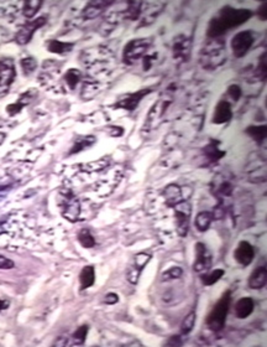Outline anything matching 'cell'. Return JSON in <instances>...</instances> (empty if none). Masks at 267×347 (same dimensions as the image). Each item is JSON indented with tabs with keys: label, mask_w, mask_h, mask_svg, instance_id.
Listing matches in <instances>:
<instances>
[{
	"label": "cell",
	"mask_w": 267,
	"mask_h": 347,
	"mask_svg": "<svg viewBox=\"0 0 267 347\" xmlns=\"http://www.w3.org/2000/svg\"><path fill=\"white\" fill-rule=\"evenodd\" d=\"M253 16V11L248 9H234L231 6H224L208 24L207 35L209 39L220 37L228 30L238 27L248 21Z\"/></svg>",
	"instance_id": "obj_1"
},
{
	"label": "cell",
	"mask_w": 267,
	"mask_h": 347,
	"mask_svg": "<svg viewBox=\"0 0 267 347\" xmlns=\"http://www.w3.org/2000/svg\"><path fill=\"white\" fill-rule=\"evenodd\" d=\"M225 45L219 37L210 39V41L204 45L202 52H200V63L207 70H214V68L219 67L225 62Z\"/></svg>",
	"instance_id": "obj_2"
},
{
	"label": "cell",
	"mask_w": 267,
	"mask_h": 347,
	"mask_svg": "<svg viewBox=\"0 0 267 347\" xmlns=\"http://www.w3.org/2000/svg\"><path fill=\"white\" fill-rule=\"evenodd\" d=\"M231 303V293L230 291H225L223 294L222 298L217 301L214 306H213L212 311L209 315L205 319L207 326L214 333H218L225 326L226 316H228L229 308H230Z\"/></svg>",
	"instance_id": "obj_3"
},
{
	"label": "cell",
	"mask_w": 267,
	"mask_h": 347,
	"mask_svg": "<svg viewBox=\"0 0 267 347\" xmlns=\"http://www.w3.org/2000/svg\"><path fill=\"white\" fill-rule=\"evenodd\" d=\"M58 206L67 221L77 222L80 220L81 202L72 190L62 189L58 192Z\"/></svg>",
	"instance_id": "obj_4"
},
{
	"label": "cell",
	"mask_w": 267,
	"mask_h": 347,
	"mask_svg": "<svg viewBox=\"0 0 267 347\" xmlns=\"http://www.w3.org/2000/svg\"><path fill=\"white\" fill-rule=\"evenodd\" d=\"M152 44L151 39H136L128 42L123 52V61L126 65H134L147 55Z\"/></svg>",
	"instance_id": "obj_5"
},
{
	"label": "cell",
	"mask_w": 267,
	"mask_h": 347,
	"mask_svg": "<svg viewBox=\"0 0 267 347\" xmlns=\"http://www.w3.org/2000/svg\"><path fill=\"white\" fill-rule=\"evenodd\" d=\"M171 102H172L171 97H169V96H164L161 100L157 101V102L155 103V106L151 108L149 115H147L146 121H145V125H144V130L150 131L159 125L160 120H161L162 116H165L166 111L169 110Z\"/></svg>",
	"instance_id": "obj_6"
},
{
	"label": "cell",
	"mask_w": 267,
	"mask_h": 347,
	"mask_svg": "<svg viewBox=\"0 0 267 347\" xmlns=\"http://www.w3.org/2000/svg\"><path fill=\"white\" fill-rule=\"evenodd\" d=\"M16 77L14 60L10 57H4L0 60V96L9 92L12 82Z\"/></svg>",
	"instance_id": "obj_7"
},
{
	"label": "cell",
	"mask_w": 267,
	"mask_h": 347,
	"mask_svg": "<svg viewBox=\"0 0 267 347\" xmlns=\"http://www.w3.org/2000/svg\"><path fill=\"white\" fill-rule=\"evenodd\" d=\"M175 216H176V229L178 234L180 237H185L189 230V219L190 212H192V206L189 202L180 201L174 206Z\"/></svg>",
	"instance_id": "obj_8"
},
{
	"label": "cell",
	"mask_w": 267,
	"mask_h": 347,
	"mask_svg": "<svg viewBox=\"0 0 267 347\" xmlns=\"http://www.w3.org/2000/svg\"><path fill=\"white\" fill-rule=\"evenodd\" d=\"M46 22H47V16H40L37 17V19L32 20V21L25 22V24L17 30L16 35H15V41L19 45H21V46L27 45L31 41L35 31L46 25Z\"/></svg>",
	"instance_id": "obj_9"
},
{
	"label": "cell",
	"mask_w": 267,
	"mask_h": 347,
	"mask_svg": "<svg viewBox=\"0 0 267 347\" xmlns=\"http://www.w3.org/2000/svg\"><path fill=\"white\" fill-rule=\"evenodd\" d=\"M254 41H255V37L251 31H241L239 34H236L235 36L231 39V50H233L235 57H244L248 54L249 50L253 46Z\"/></svg>",
	"instance_id": "obj_10"
},
{
	"label": "cell",
	"mask_w": 267,
	"mask_h": 347,
	"mask_svg": "<svg viewBox=\"0 0 267 347\" xmlns=\"http://www.w3.org/2000/svg\"><path fill=\"white\" fill-rule=\"evenodd\" d=\"M150 259H151V254H149V253H137L135 255L133 258V263H131V265L128 269V273H126V279L129 280V283L137 284L140 274H141L144 268L147 265V263L150 262Z\"/></svg>",
	"instance_id": "obj_11"
},
{
	"label": "cell",
	"mask_w": 267,
	"mask_h": 347,
	"mask_svg": "<svg viewBox=\"0 0 267 347\" xmlns=\"http://www.w3.org/2000/svg\"><path fill=\"white\" fill-rule=\"evenodd\" d=\"M212 267V254L204 243L199 242L195 244V260L193 269L197 273L207 272Z\"/></svg>",
	"instance_id": "obj_12"
},
{
	"label": "cell",
	"mask_w": 267,
	"mask_h": 347,
	"mask_svg": "<svg viewBox=\"0 0 267 347\" xmlns=\"http://www.w3.org/2000/svg\"><path fill=\"white\" fill-rule=\"evenodd\" d=\"M152 91H154L152 88H145V90L137 91V92L135 93H130V95L124 96L123 98H120V100L115 103V107L123 108V110H126L129 111V112H131V111H134L135 108L139 106V103L141 102L142 98H144L145 96L150 95Z\"/></svg>",
	"instance_id": "obj_13"
},
{
	"label": "cell",
	"mask_w": 267,
	"mask_h": 347,
	"mask_svg": "<svg viewBox=\"0 0 267 347\" xmlns=\"http://www.w3.org/2000/svg\"><path fill=\"white\" fill-rule=\"evenodd\" d=\"M190 50H192V40L189 37H185L183 35L176 37L174 46H172L175 60H177L178 62H185L189 58Z\"/></svg>",
	"instance_id": "obj_14"
},
{
	"label": "cell",
	"mask_w": 267,
	"mask_h": 347,
	"mask_svg": "<svg viewBox=\"0 0 267 347\" xmlns=\"http://www.w3.org/2000/svg\"><path fill=\"white\" fill-rule=\"evenodd\" d=\"M234 255H235V260L239 264L246 267V265L250 264L254 260V258H255V249H254V247L250 243L243 240L235 249V254Z\"/></svg>",
	"instance_id": "obj_15"
},
{
	"label": "cell",
	"mask_w": 267,
	"mask_h": 347,
	"mask_svg": "<svg viewBox=\"0 0 267 347\" xmlns=\"http://www.w3.org/2000/svg\"><path fill=\"white\" fill-rule=\"evenodd\" d=\"M233 116L231 112V107L226 101H220L217 105L214 111V116H213V123L214 124H224L228 123Z\"/></svg>",
	"instance_id": "obj_16"
},
{
	"label": "cell",
	"mask_w": 267,
	"mask_h": 347,
	"mask_svg": "<svg viewBox=\"0 0 267 347\" xmlns=\"http://www.w3.org/2000/svg\"><path fill=\"white\" fill-rule=\"evenodd\" d=\"M113 1H90L88 2L87 6L82 11V15L85 19H94V17L99 16L104 10L108 6H110Z\"/></svg>",
	"instance_id": "obj_17"
},
{
	"label": "cell",
	"mask_w": 267,
	"mask_h": 347,
	"mask_svg": "<svg viewBox=\"0 0 267 347\" xmlns=\"http://www.w3.org/2000/svg\"><path fill=\"white\" fill-rule=\"evenodd\" d=\"M267 283V269L266 267H258L249 278V287L251 289H261Z\"/></svg>",
	"instance_id": "obj_18"
},
{
	"label": "cell",
	"mask_w": 267,
	"mask_h": 347,
	"mask_svg": "<svg viewBox=\"0 0 267 347\" xmlns=\"http://www.w3.org/2000/svg\"><path fill=\"white\" fill-rule=\"evenodd\" d=\"M164 6V4H151L147 6V9H144V6H142L141 15H140L141 16V25L146 26V25L154 22L155 19L159 16L160 12L162 11Z\"/></svg>",
	"instance_id": "obj_19"
},
{
	"label": "cell",
	"mask_w": 267,
	"mask_h": 347,
	"mask_svg": "<svg viewBox=\"0 0 267 347\" xmlns=\"http://www.w3.org/2000/svg\"><path fill=\"white\" fill-rule=\"evenodd\" d=\"M255 303L251 298H241L235 305V315L238 319H246L253 314Z\"/></svg>",
	"instance_id": "obj_20"
},
{
	"label": "cell",
	"mask_w": 267,
	"mask_h": 347,
	"mask_svg": "<svg viewBox=\"0 0 267 347\" xmlns=\"http://www.w3.org/2000/svg\"><path fill=\"white\" fill-rule=\"evenodd\" d=\"M164 197L169 206L174 207L178 202L183 201V195L180 187L176 184H171L164 190Z\"/></svg>",
	"instance_id": "obj_21"
},
{
	"label": "cell",
	"mask_w": 267,
	"mask_h": 347,
	"mask_svg": "<svg viewBox=\"0 0 267 347\" xmlns=\"http://www.w3.org/2000/svg\"><path fill=\"white\" fill-rule=\"evenodd\" d=\"M203 153L207 156L208 160L212 161V163H217V161H219L225 155V151L219 149V143L217 140H210L209 144H207L204 146Z\"/></svg>",
	"instance_id": "obj_22"
},
{
	"label": "cell",
	"mask_w": 267,
	"mask_h": 347,
	"mask_svg": "<svg viewBox=\"0 0 267 347\" xmlns=\"http://www.w3.org/2000/svg\"><path fill=\"white\" fill-rule=\"evenodd\" d=\"M95 282V272H94V268L91 265H87L82 269L80 274V284H81V290H86L88 288H90L91 285Z\"/></svg>",
	"instance_id": "obj_23"
},
{
	"label": "cell",
	"mask_w": 267,
	"mask_h": 347,
	"mask_svg": "<svg viewBox=\"0 0 267 347\" xmlns=\"http://www.w3.org/2000/svg\"><path fill=\"white\" fill-rule=\"evenodd\" d=\"M94 143H95V136H93V135L80 136V138H78L77 140L75 141L72 149L70 150V155H73V154H78V153H81V151L86 150V149H88L89 146L93 145Z\"/></svg>",
	"instance_id": "obj_24"
},
{
	"label": "cell",
	"mask_w": 267,
	"mask_h": 347,
	"mask_svg": "<svg viewBox=\"0 0 267 347\" xmlns=\"http://www.w3.org/2000/svg\"><path fill=\"white\" fill-rule=\"evenodd\" d=\"M246 134L251 136L256 143L263 144L267 136V125H250L246 128Z\"/></svg>",
	"instance_id": "obj_25"
},
{
	"label": "cell",
	"mask_w": 267,
	"mask_h": 347,
	"mask_svg": "<svg viewBox=\"0 0 267 347\" xmlns=\"http://www.w3.org/2000/svg\"><path fill=\"white\" fill-rule=\"evenodd\" d=\"M72 49H73V44H71V42H62V41H58V40H51V41H47V50L50 52H53V54H58V55L67 54V52H70Z\"/></svg>",
	"instance_id": "obj_26"
},
{
	"label": "cell",
	"mask_w": 267,
	"mask_h": 347,
	"mask_svg": "<svg viewBox=\"0 0 267 347\" xmlns=\"http://www.w3.org/2000/svg\"><path fill=\"white\" fill-rule=\"evenodd\" d=\"M213 221V214L212 212H207V211H203L200 212V214L197 215V217H195V227H197V230L199 232H205L208 231V229L210 227V224H212Z\"/></svg>",
	"instance_id": "obj_27"
},
{
	"label": "cell",
	"mask_w": 267,
	"mask_h": 347,
	"mask_svg": "<svg viewBox=\"0 0 267 347\" xmlns=\"http://www.w3.org/2000/svg\"><path fill=\"white\" fill-rule=\"evenodd\" d=\"M141 1H129L128 7H126L125 11L121 12V15H124V17L128 20H137L140 17V15H141Z\"/></svg>",
	"instance_id": "obj_28"
},
{
	"label": "cell",
	"mask_w": 267,
	"mask_h": 347,
	"mask_svg": "<svg viewBox=\"0 0 267 347\" xmlns=\"http://www.w3.org/2000/svg\"><path fill=\"white\" fill-rule=\"evenodd\" d=\"M223 275H224L223 269H215L209 273L208 272L203 273V274L200 275V282H202L203 285H205V287H209V285L215 284V283H217L218 280L223 277Z\"/></svg>",
	"instance_id": "obj_29"
},
{
	"label": "cell",
	"mask_w": 267,
	"mask_h": 347,
	"mask_svg": "<svg viewBox=\"0 0 267 347\" xmlns=\"http://www.w3.org/2000/svg\"><path fill=\"white\" fill-rule=\"evenodd\" d=\"M42 1L41 0H27L24 1V6H22V14L26 17H32L34 15L37 14V11L41 7Z\"/></svg>",
	"instance_id": "obj_30"
},
{
	"label": "cell",
	"mask_w": 267,
	"mask_h": 347,
	"mask_svg": "<svg viewBox=\"0 0 267 347\" xmlns=\"http://www.w3.org/2000/svg\"><path fill=\"white\" fill-rule=\"evenodd\" d=\"M233 192V185L229 181H222L217 185V189L214 190V195L220 200V204L229 197Z\"/></svg>",
	"instance_id": "obj_31"
},
{
	"label": "cell",
	"mask_w": 267,
	"mask_h": 347,
	"mask_svg": "<svg viewBox=\"0 0 267 347\" xmlns=\"http://www.w3.org/2000/svg\"><path fill=\"white\" fill-rule=\"evenodd\" d=\"M81 78H82V73H81V71L76 70V68H72V70H70L66 72L65 82H66V85L68 86V88L72 91V90H75L76 87H77V85L80 83Z\"/></svg>",
	"instance_id": "obj_32"
},
{
	"label": "cell",
	"mask_w": 267,
	"mask_h": 347,
	"mask_svg": "<svg viewBox=\"0 0 267 347\" xmlns=\"http://www.w3.org/2000/svg\"><path fill=\"white\" fill-rule=\"evenodd\" d=\"M78 240H80L81 245L85 248H93L95 245V239L87 229H83L78 232Z\"/></svg>",
	"instance_id": "obj_33"
},
{
	"label": "cell",
	"mask_w": 267,
	"mask_h": 347,
	"mask_svg": "<svg viewBox=\"0 0 267 347\" xmlns=\"http://www.w3.org/2000/svg\"><path fill=\"white\" fill-rule=\"evenodd\" d=\"M88 330H89V328L87 325H83V326H81V328H78L72 335V340H71L73 343L72 345H77V346L83 345L86 341V339H87Z\"/></svg>",
	"instance_id": "obj_34"
},
{
	"label": "cell",
	"mask_w": 267,
	"mask_h": 347,
	"mask_svg": "<svg viewBox=\"0 0 267 347\" xmlns=\"http://www.w3.org/2000/svg\"><path fill=\"white\" fill-rule=\"evenodd\" d=\"M195 324V313L194 311H190L187 316L184 318V320L182 321V325H180V333L183 335H187L190 331L193 330Z\"/></svg>",
	"instance_id": "obj_35"
},
{
	"label": "cell",
	"mask_w": 267,
	"mask_h": 347,
	"mask_svg": "<svg viewBox=\"0 0 267 347\" xmlns=\"http://www.w3.org/2000/svg\"><path fill=\"white\" fill-rule=\"evenodd\" d=\"M36 67H37V63L34 57H26L21 61V68L26 76L34 72V71L36 70Z\"/></svg>",
	"instance_id": "obj_36"
},
{
	"label": "cell",
	"mask_w": 267,
	"mask_h": 347,
	"mask_svg": "<svg viewBox=\"0 0 267 347\" xmlns=\"http://www.w3.org/2000/svg\"><path fill=\"white\" fill-rule=\"evenodd\" d=\"M256 76L260 78L261 81L266 80L267 76V68H266V54H263V56L260 57V61H259V66L258 70H256Z\"/></svg>",
	"instance_id": "obj_37"
},
{
	"label": "cell",
	"mask_w": 267,
	"mask_h": 347,
	"mask_svg": "<svg viewBox=\"0 0 267 347\" xmlns=\"http://www.w3.org/2000/svg\"><path fill=\"white\" fill-rule=\"evenodd\" d=\"M182 268L179 267H172L170 268L169 270H166V272L164 273V275H162V279L167 280V279H178V278L182 277Z\"/></svg>",
	"instance_id": "obj_38"
},
{
	"label": "cell",
	"mask_w": 267,
	"mask_h": 347,
	"mask_svg": "<svg viewBox=\"0 0 267 347\" xmlns=\"http://www.w3.org/2000/svg\"><path fill=\"white\" fill-rule=\"evenodd\" d=\"M228 95L234 102H238L241 97V88L238 85H231L228 88Z\"/></svg>",
	"instance_id": "obj_39"
},
{
	"label": "cell",
	"mask_w": 267,
	"mask_h": 347,
	"mask_svg": "<svg viewBox=\"0 0 267 347\" xmlns=\"http://www.w3.org/2000/svg\"><path fill=\"white\" fill-rule=\"evenodd\" d=\"M11 268H14V262L4 255H0V269H11Z\"/></svg>",
	"instance_id": "obj_40"
},
{
	"label": "cell",
	"mask_w": 267,
	"mask_h": 347,
	"mask_svg": "<svg viewBox=\"0 0 267 347\" xmlns=\"http://www.w3.org/2000/svg\"><path fill=\"white\" fill-rule=\"evenodd\" d=\"M154 58H155L154 55H149V54H147L146 56L142 58V65H144V66H142V67H144L145 71H149L150 68H151V65H152V61H154Z\"/></svg>",
	"instance_id": "obj_41"
},
{
	"label": "cell",
	"mask_w": 267,
	"mask_h": 347,
	"mask_svg": "<svg viewBox=\"0 0 267 347\" xmlns=\"http://www.w3.org/2000/svg\"><path fill=\"white\" fill-rule=\"evenodd\" d=\"M119 301V296L116 295L115 293H109L106 294L105 298H104V303L105 304H110V305H114Z\"/></svg>",
	"instance_id": "obj_42"
},
{
	"label": "cell",
	"mask_w": 267,
	"mask_h": 347,
	"mask_svg": "<svg viewBox=\"0 0 267 347\" xmlns=\"http://www.w3.org/2000/svg\"><path fill=\"white\" fill-rule=\"evenodd\" d=\"M258 15L263 20L267 19V4H266V2H264V4L261 5V7H260V9H259V11H258Z\"/></svg>",
	"instance_id": "obj_43"
},
{
	"label": "cell",
	"mask_w": 267,
	"mask_h": 347,
	"mask_svg": "<svg viewBox=\"0 0 267 347\" xmlns=\"http://www.w3.org/2000/svg\"><path fill=\"white\" fill-rule=\"evenodd\" d=\"M169 346H178L180 345V338L179 336H174L172 339H170L169 344H167Z\"/></svg>",
	"instance_id": "obj_44"
},
{
	"label": "cell",
	"mask_w": 267,
	"mask_h": 347,
	"mask_svg": "<svg viewBox=\"0 0 267 347\" xmlns=\"http://www.w3.org/2000/svg\"><path fill=\"white\" fill-rule=\"evenodd\" d=\"M6 308H9V303L5 300H0V311L5 310Z\"/></svg>",
	"instance_id": "obj_45"
},
{
	"label": "cell",
	"mask_w": 267,
	"mask_h": 347,
	"mask_svg": "<svg viewBox=\"0 0 267 347\" xmlns=\"http://www.w3.org/2000/svg\"><path fill=\"white\" fill-rule=\"evenodd\" d=\"M5 136H6L5 135V133H0V145H1L2 141L5 140Z\"/></svg>",
	"instance_id": "obj_46"
},
{
	"label": "cell",
	"mask_w": 267,
	"mask_h": 347,
	"mask_svg": "<svg viewBox=\"0 0 267 347\" xmlns=\"http://www.w3.org/2000/svg\"><path fill=\"white\" fill-rule=\"evenodd\" d=\"M2 232H4V230H2V226H1V225H0V234H1Z\"/></svg>",
	"instance_id": "obj_47"
}]
</instances>
